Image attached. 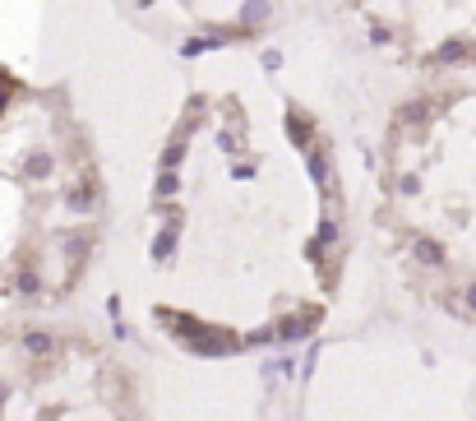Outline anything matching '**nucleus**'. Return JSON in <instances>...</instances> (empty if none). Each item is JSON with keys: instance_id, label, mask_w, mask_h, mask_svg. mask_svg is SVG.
Returning <instances> with one entry per match:
<instances>
[{"instance_id": "20", "label": "nucleus", "mask_w": 476, "mask_h": 421, "mask_svg": "<svg viewBox=\"0 0 476 421\" xmlns=\"http://www.w3.org/2000/svg\"><path fill=\"white\" fill-rule=\"evenodd\" d=\"M462 306H467L472 315H476V282H467V287H462Z\"/></svg>"}, {"instance_id": "15", "label": "nucleus", "mask_w": 476, "mask_h": 421, "mask_svg": "<svg viewBox=\"0 0 476 421\" xmlns=\"http://www.w3.org/2000/svg\"><path fill=\"white\" fill-rule=\"evenodd\" d=\"M324 246H338V218H324V222H319V237H315V246H310V254H319Z\"/></svg>"}, {"instance_id": "14", "label": "nucleus", "mask_w": 476, "mask_h": 421, "mask_svg": "<svg viewBox=\"0 0 476 421\" xmlns=\"http://www.w3.org/2000/svg\"><path fill=\"white\" fill-rule=\"evenodd\" d=\"M268 19V0H245V5H240V24L245 28H259Z\"/></svg>"}, {"instance_id": "1", "label": "nucleus", "mask_w": 476, "mask_h": 421, "mask_svg": "<svg viewBox=\"0 0 476 421\" xmlns=\"http://www.w3.org/2000/svg\"><path fill=\"white\" fill-rule=\"evenodd\" d=\"M315 320H319V310H315V306H310V310H296V315H287L283 325L273 329V338H278V342H300V338L315 334Z\"/></svg>"}, {"instance_id": "13", "label": "nucleus", "mask_w": 476, "mask_h": 421, "mask_svg": "<svg viewBox=\"0 0 476 421\" xmlns=\"http://www.w3.org/2000/svg\"><path fill=\"white\" fill-rule=\"evenodd\" d=\"M37 287H42V273L37 269H19L14 273V292L19 297H37Z\"/></svg>"}, {"instance_id": "19", "label": "nucleus", "mask_w": 476, "mask_h": 421, "mask_svg": "<svg viewBox=\"0 0 476 421\" xmlns=\"http://www.w3.org/2000/svg\"><path fill=\"white\" fill-rule=\"evenodd\" d=\"M264 342H273V329H255V334H245V347H264Z\"/></svg>"}, {"instance_id": "5", "label": "nucleus", "mask_w": 476, "mask_h": 421, "mask_svg": "<svg viewBox=\"0 0 476 421\" xmlns=\"http://www.w3.org/2000/svg\"><path fill=\"white\" fill-rule=\"evenodd\" d=\"M287 139L296 144V149H310V144H315V121H310L305 112H296V107L287 112Z\"/></svg>"}, {"instance_id": "3", "label": "nucleus", "mask_w": 476, "mask_h": 421, "mask_svg": "<svg viewBox=\"0 0 476 421\" xmlns=\"http://www.w3.org/2000/svg\"><path fill=\"white\" fill-rule=\"evenodd\" d=\"M186 347L199 352V357H227V352L236 347V338H231V334H213V325H208L199 338H186Z\"/></svg>"}, {"instance_id": "11", "label": "nucleus", "mask_w": 476, "mask_h": 421, "mask_svg": "<svg viewBox=\"0 0 476 421\" xmlns=\"http://www.w3.org/2000/svg\"><path fill=\"white\" fill-rule=\"evenodd\" d=\"M93 204H97V185H93V181L65 190V209H93Z\"/></svg>"}, {"instance_id": "18", "label": "nucleus", "mask_w": 476, "mask_h": 421, "mask_svg": "<svg viewBox=\"0 0 476 421\" xmlns=\"http://www.w3.org/2000/svg\"><path fill=\"white\" fill-rule=\"evenodd\" d=\"M430 116V107H421V102H412V107H402V121L407 125H416V121H425Z\"/></svg>"}, {"instance_id": "6", "label": "nucleus", "mask_w": 476, "mask_h": 421, "mask_svg": "<svg viewBox=\"0 0 476 421\" xmlns=\"http://www.w3.org/2000/svg\"><path fill=\"white\" fill-rule=\"evenodd\" d=\"M24 176H33V181H51L56 176V153L51 149H33L24 158Z\"/></svg>"}, {"instance_id": "12", "label": "nucleus", "mask_w": 476, "mask_h": 421, "mask_svg": "<svg viewBox=\"0 0 476 421\" xmlns=\"http://www.w3.org/2000/svg\"><path fill=\"white\" fill-rule=\"evenodd\" d=\"M24 352L28 357H46V352H56V338L42 334V329H33V334H24Z\"/></svg>"}, {"instance_id": "17", "label": "nucleus", "mask_w": 476, "mask_h": 421, "mask_svg": "<svg viewBox=\"0 0 476 421\" xmlns=\"http://www.w3.org/2000/svg\"><path fill=\"white\" fill-rule=\"evenodd\" d=\"M176 172H167L162 167V176H158V185H153V199H171V194H176Z\"/></svg>"}, {"instance_id": "2", "label": "nucleus", "mask_w": 476, "mask_h": 421, "mask_svg": "<svg viewBox=\"0 0 476 421\" xmlns=\"http://www.w3.org/2000/svg\"><path fill=\"white\" fill-rule=\"evenodd\" d=\"M305 167H310V176H315V185L319 190H338V176H333V158H328L324 149H315V144H310L305 149Z\"/></svg>"}, {"instance_id": "21", "label": "nucleus", "mask_w": 476, "mask_h": 421, "mask_svg": "<svg viewBox=\"0 0 476 421\" xmlns=\"http://www.w3.org/2000/svg\"><path fill=\"white\" fill-rule=\"evenodd\" d=\"M370 42H375V46H388V42H393V33H388V28H375Z\"/></svg>"}, {"instance_id": "7", "label": "nucleus", "mask_w": 476, "mask_h": 421, "mask_svg": "<svg viewBox=\"0 0 476 421\" xmlns=\"http://www.w3.org/2000/svg\"><path fill=\"white\" fill-rule=\"evenodd\" d=\"M158 315L167 320V329H171L176 338H199L203 329H208L203 320H194V315H181V310H158Z\"/></svg>"}, {"instance_id": "4", "label": "nucleus", "mask_w": 476, "mask_h": 421, "mask_svg": "<svg viewBox=\"0 0 476 421\" xmlns=\"http://www.w3.org/2000/svg\"><path fill=\"white\" fill-rule=\"evenodd\" d=\"M467 61H472V42H462V37H449L430 51V65H467Z\"/></svg>"}, {"instance_id": "22", "label": "nucleus", "mask_w": 476, "mask_h": 421, "mask_svg": "<svg viewBox=\"0 0 476 421\" xmlns=\"http://www.w3.org/2000/svg\"><path fill=\"white\" fill-rule=\"evenodd\" d=\"M397 190H402V194H416V190H421V181H416V176H402V185H397Z\"/></svg>"}, {"instance_id": "8", "label": "nucleus", "mask_w": 476, "mask_h": 421, "mask_svg": "<svg viewBox=\"0 0 476 421\" xmlns=\"http://www.w3.org/2000/svg\"><path fill=\"white\" fill-rule=\"evenodd\" d=\"M412 254H416V264H425V269H440V264H444V246H440V241H430V237H416L412 241Z\"/></svg>"}, {"instance_id": "9", "label": "nucleus", "mask_w": 476, "mask_h": 421, "mask_svg": "<svg viewBox=\"0 0 476 421\" xmlns=\"http://www.w3.org/2000/svg\"><path fill=\"white\" fill-rule=\"evenodd\" d=\"M227 46V33H203V37H186L181 42V56H203V51H218Z\"/></svg>"}, {"instance_id": "10", "label": "nucleus", "mask_w": 476, "mask_h": 421, "mask_svg": "<svg viewBox=\"0 0 476 421\" xmlns=\"http://www.w3.org/2000/svg\"><path fill=\"white\" fill-rule=\"evenodd\" d=\"M176 237H181V218H171L167 227L158 232V241H153V259H171V250H176Z\"/></svg>"}, {"instance_id": "16", "label": "nucleus", "mask_w": 476, "mask_h": 421, "mask_svg": "<svg viewBox=\"0 0 476 421\" xmlns=\"http://www.w3.org/2000/svg\"><path fill=\"white\" fill-rule=\"evenodd\" d=\"M181 158H186V139H171L167 149H162V167L176 172V167H181Z\"/></svg>"}]
</instances>
